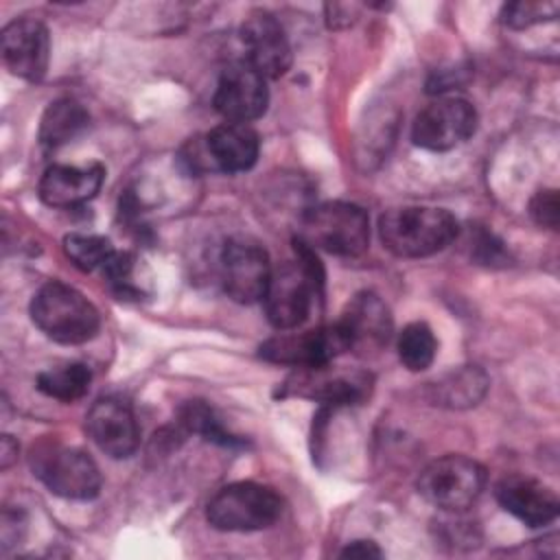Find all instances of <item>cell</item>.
I'll list each match as a JSON object with an SVG mask.
<instances>
[{
  "label": "cell",
  "instance_id": "1",
  "mask_svg": "<svg viewBox=\"0 0 560 560\" xmlns=\"http://www.w3.org/2000/svg\"><path fill=\"white\" fill-rule=\"evenodd\" d=\"M295 260H289L271 271L262 306L269 324L278 330H293L302 326L322 293L324 269L306 243H295Z\"/></svg>",
  "mask_w": 560,
  "mask_h": 560
},
{
  "label": "cell",
  "instance_id": "2",
  "mask_svg": "<svg viewBox=\"0 0 560 560\" xmlns=\"http://www.w3.org/2000/svg\"><path fill=\"white\" fill-rule=\"evenodd\" d=\"M457 219L442 208H392L378 219L383 247L400 258H422L442 252L457 236Z\"/></svg>",
  "mask_w": 560,
  "mask_h": 560
},
{
  "label": "cell",
  "instance_id": "3",
  "mask_svg": "<svg viewBox=\"0 0 560 560\" xmlns=\"http://www.w3.org/2000/svg\"><path fill=\"white\" fill-rule=\"evenodd\" d=\"M35 326L57 343H85L101 326L96 306L74 287L52 280L44 284L31 302Z\"/></svg>",
  "mask_w": 560,
  "mask_h": 560
},
{
  "label": "cell",
  "instance_id": "4",
  "mask_svg": "<svg viewBox=\"0 0 560 560\" xmlns=\"http://www.w3.org/2000/svg\"><path fill=\"white\" fill-rule=\"evenodd\" d=\"M300 241L311 249L354 258L368 249L370 219L365 210L348 201H326L308 208L300 223Z\"/></svg>",
  "mask_w": 560,
  "mask_h": 560
},
{
  "label": "cell",
  "instance_id": "5",
  "mask_svg": "<svg viewBox=\"0 0 560 560\" xmlns=\"http://www.w3.org/2000/svg\"><path fill=\"white\" fill-rule=\"evenodd\" d=\"M33 475L57 497L85 501L98 494L101 472L94 459L74 446L42 442L31 453Z\"/></svg>",
  "mask_w": 560,
  "mask_h": 560
},
{
  "label": "cell",
  "instance_id": "6",
  "mask_svg": "<svg viewBox=\"0 0 560 560\" xmlns=\"http://www.w3.org/2000/svg\"><path fill=\"white\" fill-rule=\"evenodd\" d=\"M282 514V501L273 488L256 481H236L221 488L208 503L206 516L221 532H258Z\"/></svg>",
  "mask_w": 560,
  "mask_h": 560
},
{
  "label": "cell",
  "instance_id": "7",
  "mask_svg": "<svg viewBox=\"0 0 560 560\" xmlns=\"http://www.w3.org/2000/svg\"><path fill=\"white\" fill-rule=\"evenodd\" d=\"M486 486V470L466 455H444L433 459L418 477L422 499L446 512L470 508Z\"/></svg>",
  "mask_w": 560,
  "mask_h": 560
},
{
  "label": "cell",
  "instance_id": "8",
  "mask_svg": "<svg viewBox=\"0 0 560 560\" xmlns=\"http://www.w3.org/2000/svg\"><path fill=\"white\" fill-rule=\"evenodd\" d=\"M352 350V341L337 319L311 330H280L260 346V357L271 363L293 368H317L332 363L343 352Z\"/></svg>",
  "mask_w": 560,
  "mask_h": 560
},
{
  "label": "cell",
  "instance_id": "9",
  "mask_svg": "<svg viewBox=\"0 0 560 560\" xmlns=\"http://www.w3.org/2000/svg\"><path fill=\"white\" fill-rule=\"evenodd\" d=\"M477 129L475 107L457 96H444L427 105L413 120V144L429 151H448L468 140Z\"/></svg>",
  "mask_w": 560,
  "mask_h": 560
},
{
  "label": "cell",
  "instance_id": "10",
  "mask_svg": "<svg viewBox=\"0 0 560 560\" xmlns=\"http://www.w3.org/2000/svg\"><path fill=\"white\" fill-rule=\"evenodd\" d=\"M271 271L269 256L258 243L249 238H232L225 243L221 254V282L234 302H260Z\"/></svg>",
  "mask_w": 560,
  "mask_h": 560
},
{
  "label": "cell",
  "instance_id": "11",
  "mask_svg": "<svg viewBox=\"0 0 560 560\" xmlns=\"http://www.w3.org/2000/svg\"><path fill=\"white\" fill-rule=\"evenodd\" d=\"M212 103L225 122L249 125L267 109V79L247 61L232 63L221 72Z\"/></svg>",
  "mask_w": 560,
  "mask_h": 560
},
{
  "label": "cell",
  "instance_id": "12",
  "mask_svg": "<svg viewBox=\"0 0 560 560\" xmlns=\"http://www.w3.org/2000/svg\"><path fill=\"white\" fill-rule=\"evenodd\" d=\"M372 378L365 372H335L330 363L317 368H300L287 381V389L295 396L319 400L324 407H348L368 398Z\"/></svg>",
  "mask_w": 560,
  "mask_h": 560
},
{
  "label": "cell",
  "instance_id": "13",
  "mask_svg": "<svg viewBox=\"0 0 560 560\" xmlns=\"http://www.w3.org/2000/svg\"><path fill=\"white\" fill-rule=\"evenodd\" d=\"M2 57L7 68L26 81H39L50 59L48 28L35 18H18L2 28Z\"/></svg>",
  "mask_w": 560,
  "mask_h": 560
},
{
  "label": "cell",
  "instance_id": "14",
  "mask_svg": "<svg viewBox=\"0 0 560 560\" xmlns=\"http://www.w3.org/2000/svg\"><path fill=\"white\" fill-rule=\"evenodd\" d=\"M85 429L92 442L116 459L133 455L140 444L138 420L131 407L120 398L96 400L85 416Z\"/></svg>",
  "mask_w": 560,
  "mask_h": 560
},
{
  "label": "cell",
  "instance_id": "15",
  "mask_svg": "<svg viewBox=\"0 0 560 560\" xmlns=\"http://www.w3.org/2000/svg\"><path fill=\"white\" fill-rule=\"evenodd\" d=\"M247 63L265 79L282 77L291 66V46L282 24L267 11L252 13L241 26Z\"/></svg>",
  "mask_w": 560,
  "mask_h": 560
},
{
  "label": "cell",
  "instance_id": "16",
  "mask_svg": "<svg viewBox=\"0 0 560 560\" xmlns=\"http://www.w3.org/2000/svg\"><path fill=\"white\" fill-rule=\"evenodd\" d=\"M494 497L505 512L529 527L551 523L560 508V501L549 486L523 475H510L501 479L494 488Z\"/></svg>",
  "mask_w": 560,
  "mask_h": 560
},
{
  "label": "cell",
  "instance_id": "17",
  "mask_svg": "<svg viewBox=\"0 0 560 560\" xmlns=\"http://www.w3.org/2000/svg\"><path fill=\"white\" fill-rule=\"evenodd\" d=\"M258 133L245 122H223L206 133L201 142L206 166L223 173L249 171L258 160Z\"/></svg>",
  "mask_w": 560,
  "mask_h": 560
},
{
  "label": "cell",
  "instance_id": "18",
  "mask_svg": "<svg viewBox=\"0 0 560 560\" xmlns=\"http://www.w3.org/2000/svg\"><path fill=\"white\" fill-rule=\"evenodd\" d=\"M103 179L105 168L101 164H55L39 179V199L50 208H74L96 197Z\"/></svg>",
  "mask_w": 560,
  "mask_h": 560
},
{
  "label": "cell",
  "instance_id": "19",
  "mask_svg": "<svg viewBox=\"0 0 560 560\" xmlns=\"http://www.w3.org/2000/svg\"><path fill=\"white\" fill-rule=\"evenodd\" d=\"M352 348H381L392 335V315L387 304L372 291L357 293L339 317Z\"/></svg>",
  "mask_w": 560,
  "mask_h": 560
},
{
  "label": "cell",
  "instance_id": "20",
  "mask_svg": "<svg viewBox=\"0 0 560 560\" xmlns=\"http://www.w3.org/2000/svg\"><path fill=\"white\" fill-rule=\"evenodd\" d=\"M90 122V114L85 107L72 98L52 101L39 122V142L46 149L63 147L74 140Z\"/></svg>",
  "mask_w": 560,
  "mask_h": 560
},
{
  "label": "cell",
  "instance_id": "21",
  "mask_svg": "<svg viewBox=\"0 0 560 560\" xmlns=\"http://www.w3.org/2000/svg\"><path fill=\"white\" fill-rule=\"evenodd\" d=\"M92 372L83 363H63L37 374V389L55 400L72 402L88 394Z\"/></svg>",
  "mask_w": 560,
  "mask_h": 560
},
{
  "label": "cell",
  "instance_id": "22",
  "mask_svg": "<svg viewBox=\"0 0 560 560\" xmlns=\"http://www.w3.org/2000/svg\"><path fill=\"white\" fill-rule=\"evenodd\" d=\"M438 352V339L429 324L411 322L398 335V359L411 372L427 370Z\"/></svg>",
  "mask_w": 560,
  "mask_h": 560
},
{
  "label": "cell",
  "instance_id": "23",
  "mask_svg": "<svg viewBox=\"0 0 560 560\" xmlns=\"http://www.w3.org/2000/svg\"><path fill=\"white\" fill-rule=\"evenodd\" d=\"M488 387V378L477 368H464L459 372L448 374L442 383L435 385V400L451 407L475 405Z\"/></svg>",
  "mask_w": 560,
  "mask_h": 560
},
{
  "label": "cell",
  "instance_id": "24",
  "mask_svg": "<svg viewBox=\"0 0 560 560\" xmlns=\"http://www.w3.org/2000/svg\"><path fill=\"white\" fill-rule=\"evenodd\" d=\"M63 252L74 267L83 271H94L103 269L116 249L112 247V241L105 236L72 232L63 238Z\"/></svg>",
  "mask_w": 560,
  "mask_h": 560
},
{
  "label": "cell",
  "instance_id": "25",
  "mask_svg": "<svg viewBox=\"0 0 560 560\" xmlns=\"http://www.w3.org/2000/svg\"><path fill=\"white\" fill-rule=\"evenodd\" d=\"M179 422L188 429V431H195L199 435H203L206 440H212L217 444H223V446H236L241 444L238 438H234L232 433H228L221 422L217 420L214 411L201 402V400H190L182 407L179 411Z\"/></svg>",
  "mask_w": 560,
  "mask_h": 560
},
{
  "label": "cell",
  "instance_id": "26",
  "mask_svg": "<svg viewBox=\"0 0 560 560\" xmlns=\"http://www.w3.org/2000/svg\"><path fill=\"white\" fill-rule=\"evenodd\" d=\"M558 2H512L503 9V22L510 28H527L558 15Z\"/></svg>",
  "mask_w": 560,
  "mask_h": 560
},
{
  "label": "cell",
  "instance_id": "27",
  "mask_svg": "<svg viewBox=\"0 0 560 560\" xmlns=\"http://www.w3.org/2000/svg\"><path fill=\"white\" fill-rule=\"evenodd\" d=\"M529 214L532 219L542 225V228H558L560 219V203H558V192L556 190H538L532 201H529Z\"/></svg>",
  "mask_w": 560,
  "mask_h": 560
},
{
  "label": "cell",
  "instance_id": "28",
  "mask_svg": "<svg viewBox=\"0 0 560 560\" xmlns=\"http://www.w3.org/2000/svg\"><path fill=\"white\" fill-rule=\"evenodd\" d=\"M343 558H381L383 551L372 540H352L343 551Z\"/></svg>",
  "mask_w": 560,
  "mask_h": 560
},
{
  "label": "cell",
  "instance_id": "29",
  "mask_svg": "<svg viewBox=\"0 0 560 560\" xmlns=\"http://www.w3.org/2000/svg\"><path fill=\"white\" fill-rule=\"evenodd\" d=\"M11 453H18V444L11 448V438L4 435L2 438V468H7L11 464V459H13Z\"/></svg>",
  "mask_w": 560,
  "mask_h": 560
}]
</instances>
